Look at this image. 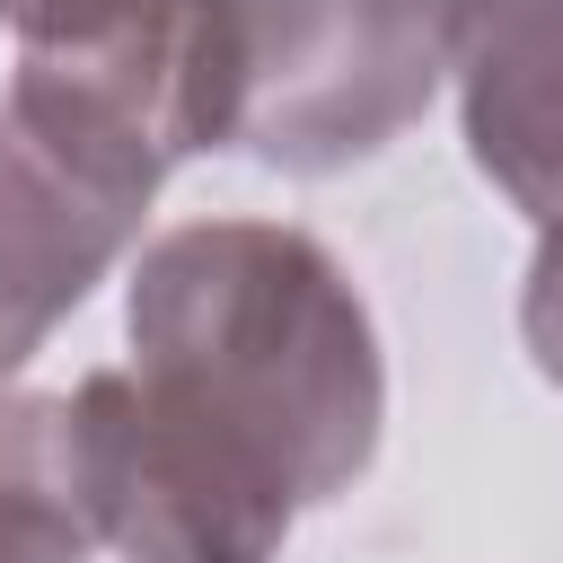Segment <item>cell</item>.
Here are the masks:
<instances>
[{"label":"cell","instance_id":"cell-2","mask_svg":"<svg viewBox=\"0 0 563 563\" xmlns=\"http://www.w3.org/2000/svg\"><path fill=\"white\" fill-rule=\"evenodd\" d=\"M246 53L238 141L264 167L334 176L387 150L457 53V0H229Z\"/></svg>","mask_w":563,"mask_h":563},{"label":"cell","instance_id":"cell-7","mask_svg":"<svg viewBox=\"0 0 563 563\" xmlns=\"http://www.w3.org/2000/svg\"><path fill=\"white\" fill-rule=\"evenodd\" d=\"M114 9H132V0H0V18L26 35V44H53V35H79V26H97V18H114Z\"/></svg>","mask_w":563,"mask_h":563},{"label":"cell","instance_id":"cell-1","mask_svg":"<svg viewBox=\"0 0 563 563\" xmlns=\"http://www.w3.org/2000/svg\"><path fill=\"white\" fill-rule=\"evenodd\" d=\"M378 413L387 369L343 264L273 220H194L132 273V369L70 387V457L123 563H273L290 519L369 466Z\"/></svg>","mask_w":563,"mask_h":563},{"label":"cell","instance_id":"cell-6","mask_svg":"<svg viewBox=\"0 0 563 563\" xmlns=\"http://www.w3.org/2000/svg\"><path fill=\"white\" fill-rule=\"evenodd\" d=\"M519 334H528L537 369L563 387V220L537 238V264H528V299H519Z\"/></svg>","mask_w":563,"mask_h":563},{"label":"cell","instance_id":"cell-3","mask_svg":"<svg viewBox=\"0 0 563 563\" xmlns=\"http://www.w3.org/2000/svg\"><path fill=\"white\" fill-rule=\"evenodd\" d=\"M141 211H150V185L97 167L53 123L0 97V378L141 238Z\"/></svg>","mask_w":563,"mask_h":563},{"label":"cell","instance_id":"cell-5","mask_svg":"<svg viewBox=\"0 0 563 563\" xmlns=\"http://www.w3.org/2000/svg\"><path fill=\"white\" fill-rule=\"evenodd\" d=\"M97 519L70 457V396H0V563H88Z\"/></svg>","mask_w":563,"mask_h":563},{"label":"cell","instance_id":"cell-4","mask_svg":"<svg viewBox=\"0 0 563 563\" xmlns=\"http://www.w3.org/2000/svg\"><path fill=\"white\" fill-rule=\"evenodd\" d=\"M466 150L537 220H563V0H457Z\"/></svg>","mask_w":563,"mask_h":563}]
</instances>
